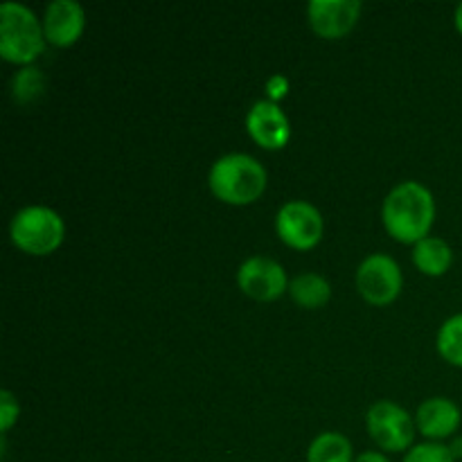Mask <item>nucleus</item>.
Here are the masks:
<instances>
[{
	"label": "nucleus",
	"instance_id": "obj_7",
	"mask_svg": "<svg viewBox=\"0 0 462 462\" xmlns=\"http://www.w3.org/2000/svg\"><path fill=\"white\" fill-rule=\"evenodd\" d=\"M275 228L287 246L307 251L320 242L325 224L319 208L307 201H289L280 208L278 217H275Z\"/></svg>",
	"mask_w": 462,
	"mask_h": 462
},
{
	"label": "nucleus",
	"instance_id": "obj_12",
	"mask_svg": "<svg viewBox=\"0 0 462 462\" xmlns=\"http://www.w3.org/2000/svg\"><path fill=\"white\" fill-rule=\"evenodd\" d=\"M415 422H418L422 436L431 438V440H442V438H449L451 433L458 431L460 409L445 397H431V400L420 404Z\"/></svg>",
	"mask_w": 462,
	"mask_h": 462
},
{
	"label": "nucleus",
	"instance_id": "obj_10",
	"mask_svg": "<svg viewBox=\"0 0 462 462\" xmlns=\"http://www.w3.org/2000/svg\"><path fill=\"white\" fill-rule=\"evenodd\" d=\"M246 129L251 138L264 149H282L291 138L289 117L271 99H260L253 104L246 117Z\"/></svg>",
	"mask_w": 462,
	"mask_h": 462
},
{
	"label": "nucleus",
	"instance_id": "obj_16",
	"mask_svg": "<svg viewBox=\"0 0 462 462\" xmlns=\"http://www.w3.org/2000/svg\"><path fill=\"white\" fill-rule=\"evenodd\" d=\"M438 352L449 364L462 365V314L451 316L438 332Z\"/></svg>",
	"mask_w": 462,
	"mask_h": 462
},
{
	"label": "nucleus",
	"instance_id": "obj_11",
	"mask_svg": "<svg viewBox=\"0 0 462 462\" xmlns=\"http://www.w3.org/2000/svg\"><path fill=\"white\" fill-rule=\"evenodd\" d=\"M84 9L75 0H54L48 5L43 16L45 41L57 48H68L84 32Z\"/></svg>",
	"mask_w": 462,
	"mask_h": 462
},
{
	"label": "nucleus",
	"instance_id": "obj_17",
	"mask_svg": "<svg viewBox=\"0 0 462 462\" xmlns=\"http://www.w3.org/2000/svg\"><path fill=\"white\" fill-rule=\"evenodd\" d=\"M12 90L18 104L32 102L45 90V77L36 68H25L12 79Z\"/></svg>",
	"mask_w": 462,
	"mask_h": 462
},
{
	"label": "nucleus",
	"instance_id": "obj_6",
	"mask_svg": "<svg viewBox=\"0 0 462 462\" xmlns=\"http://www.w3.org/2000/svg\"><path fill=\"white\" fill-rule=\"evenodd\" d=\"M402 269L391 255L374 253L356 269V289L370 305H391L402 291Z\"/></svg>",
	"mask_w": 462,
	"mask_h": 462
},
{
	"label": "nucleus",
	"instance_id": "obj_23",
	"mask_svg": "<svg viewBox=\"0 0 462 462\" xmlns=\"http://www.w3.org/2000/svg\"><path fill=\"white\" fill-rule=\"evenodd\" d=\"M456 27H458V32L462 34V3L458 5V9H456Z\"/></svg>",
	"mask_w": 462,
	"mask_h": 462
},
{
	"label": "nucleus",
	"instance_id": "obj_1",
	"mask_svg": "<svg viewBox=\"0 0 462 462\" xmlns=\"http://www.w3.org/2000/svg\"><path fill=\"white\" fill-rule=\"evenodd\" d=\"M382 217L391 237L404 244H418L431 230L436 219V201L422 183L404 180L383 199Z\"/></svg>",
	"mask_w": 462,
	"mask_h": 462
},
{
	"label": "nucleus",
	"instance_id": "obj_13",
	"mask_svg": "<svg viewBox=\"0 0 462 462\" xmlns=\"http://www.w3.org/2000/svg\"><path fill=\"white\" fill-rule=\"evenodd\" d=\"M413 262L424 275H438L447 273L454 262V253H451V246L440 237H424L422 242L415 244L413 251Z\"/></svg>",
	"mask_w": 462,
	"mask_h": 462
},
{
	"label": "nucleus",
	"instance_id": "obj_15",
	"mask_svg": "<svg viewBox=\"0 0 462 462\" xmlns=\"http://www.w3.org/2000/svg\"><path fill=\"white\" fill-rule=\"evenodd\" d=\"M307 462H355L352 445L341 433H320L307 451Z\"/></svg>",
	"mask_w": 462,
	"mask_h": 462
},
{
	"label": "nucleus",
	"instance_id": "obj_22",
	"mask_svg": "<svg viewBox=\"0 0 462 462\" xmlns=\"http://www.w3.org/2000/svg\"><path fill=\"white\" fill-rule=\"evenodd\" d=\"M449 451L454 458H462V438H454V440H451Z\"/></svg>",
	"mask_w": 462,
	"mask_h": 462
},
{
	"label": "nucleus",
	"instance_id": "obj_2",
	"mask_svg": "<svg viewBox=\"0 0 462 462\" xmlns=\"http://www.w3.org/2000/svg\"><path fill=\"white\" fill-rule=\"evenodd\" d=\"M212 194L230 206L257 201L266 188V170L248 153H228L212 165L208 176Z\"/></svg>",
	"mask_w": 462,
	"mask_h": 462
},
{
	"label": "nucleus",
	"instance_id": "obj_19",
	"mask_svg": "<svg viewBox=\"0 0 462 462\" xmlns=\"http://www.w3.org/2000/svg\"><path fill=\"white\" fill-rule=\"evenodd\" d=\"M18 411L21 409H18L16 397L9 391L0 393V429H3V433L14 427V422L18 420Z\"/></svg>",
	"mask_w": 462,
	"mask_h": 462
},
{
	"label": "nucleus",
	"instance_id": "obj_21",
	"mask_svg": "<svg viewBox=\"0 0 462 462\" xmlns=\"http://www.w3.org/2000/svg\"><path fill=\"white\" fill-rule=\"evenodd\" d=\"M355 462H391V460H388L383 454H379V451H365V454H361Z\"/></svg>",
	"mask_w": 462,
	"mask_h": 462
},
{
	"label": "nucleus",
	"instance_id": "obj_14",
	"mask_svg": "<svg viewBox=\"0 0 462 462\" xmlns=\"http://www.w3.org/2000/svg\"><path fill=\"white\" fill-rule=\"evenodd\" d=\"M289 293L305 310H319L332 296L329 282L319 273H300L289 282Z\"/></svg>",
	"mask_w": 462,
	"mask_h": 462
},
{
	"label": "nucleus",
	"instance_id": "obj_18",
	"mask_svg": "<svg viewBox=\"0 0 462 462\" xmlns=\"http://www.w3.org/2000/svg\"><path fill=\"white\" fill-rule=\"evenodd\" d=\"M404 462H456V458L451 456L449 447L440 442H424V445H415L406 454Z\"/></svg>",
	"mask_w": 462,
	"mask_h": 462
},
{
	"label": "nucleus",
	"instance_id": "obj_4",
	"mask_svg": "<svg viewBox=\"0 0 462 462\" xmlns=\"http://www.w3.org/2000/svg\"><path fill=\"white\" fill-rule=\"evenodd\" d=\"M9 235L21 251L30 255H48L61 246L66 226L52 208L27 206L14 215Z\"/></svg>",
	"mask_w": 462,
	"mask_h": 462
},
{
	"label": "nucleus",
	"instance_id": "obj_9",
	"mask_svg": "<svg viewBox=\"0 0 462 462\" xmlns=\"http://www.w3.org/2000/svg\"><path fill=\"white\" fill-rule=\"evenodd\" d=\"M310 23L323 39H341L356 25L361 14L359 0H311Z\"/></svg>",
	"mask_w": 462,
	"mask_h": 462
},
{
	"label": "nucleus",
	"instance_id": "obj_5",
	"mask_svg": "<svg viewBox=\"0 0 462 462\" xmlns=\"http://www.w3.org/2000/svg\"><path fill=\"white\" fill-rule=\"evenodd\" d=\"M368 433L379 449L383 451H406L413 445L415 424L411 415L395 402H374L368 411Z\"/></svg>",
	"mask_w": 462,
	"mask_h": 462
},
{
	"label": "nucleus",
	"instance_id": "obj_3",
	"mask_svg": "<svg viewBox=\"0 0 462 462\" xmlns=\"http://www.w3.org/2000/svg\"><path fill=\"white\" fill-rule=\"evenodd\" d=\"M45 48V32L34 12L21 3L0 7V57L9 63H32Z\"/></svg>",
	"mask_w": 462,
	"mask_h": 462
},
{
	"label": "nucleus",
	"instance_id": "obj_8",
	"mask_svg": "<svg viewBox=\"0 0 462 462\" xmlns=\"http://www.w3.org/2000/svg\"><path fill=\"white\" fill-rule=\"evenodd\" d=\"M239 289L248 298L260 302L275 300L287 291V273L282 266L269 257H251L237 271Z\"/></svg>",
	"mask_w": 462,
	"mask_h": 462
},
{
	"label": "nucleus",
	"instance_id": "obj_20",
	"mask_svg": "<svg viewBox=\"0 0 462 462\" xmlns=\"http://www.w3.org/2000/svg\"><path fill=\"white\" fill-rule=\"evenodd\" d=\"M289 90V81L284 75H273L266 81V93H269L271 102L278 104V99H282Z\"/></svg>",
	"mask_w": 462,
	"mask_h": 462
}]
</instances>
